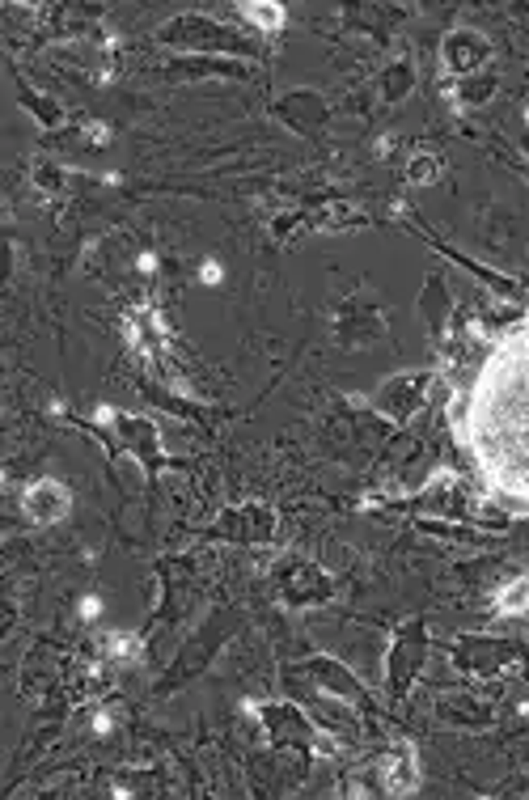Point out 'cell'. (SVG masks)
<instances>
[{"label":"cell","instance_id":"6da1fadb","mask_svg":"<svg viewBox=\"0 0 529 800\" xmlns=\"http://www.w3.org/2000/svg\"><path fill=\"white\" fill-rule=\"evenodd\" d=\"M26 513L34 521H60L68 513V491L56 479H38L26 487Z\"/></svg>","mask_w":529,"mask_h":800},{"label":"cell","instance_id":"ba28073f","mask_svg":"<svg viewBox=\"0 0 529 800\" xmlns=\"http://www.w3.org/2000/svg\"><path fill=\"white\" fill-rule=\"evenodd\" d=\"M97 614H102V602H97V597H85V602H81V618H97Z\"/></svg>","mask_w":529,"mask_h":800},{"label":"cell","instance_id":"277c9868","mask_svg":"<svg viewBox=\"0 0 529 800\" xmlns=\"http://www.w3.org/2000/svg\"><path fill=\"white\" fill-rule=\"evenodd\" d=\"M242 13L255 17L263 30H280V26H284V9H280V5H242Z\"/></svg>","mask_w":529,"mask_h":800},{"label":"cell","instance_id":"5b68a950","mask_svg":"<svg viewBox=\"0 0 529 800\" xmlns=\"http://www.w3.org/2000/svg\"><path fill=\"white\" fill-rule=\"evenodd\" d=\"M436 178H440L436 157H415L411 161V183H436Z\"/></svg>","mask_w":529,"mask_h":800},{"label":"cell","instance_id":"52a82bcc","mask_svg":"<svg viewBox=\"0 0 529 800\" xmlns=\"http://www.w3.org/2000/svg\"><path fill=\"white\" fill-rule=\"evenodd\" d=\"M199 280H204V284H220V263H204V267H199Z\"/></svg>","mask_w":529,"mask_h":800},{"label":"cell","instance_id":"7a4b0ae2","mask_svg":"<svg viewBox=\"0 0 529 800\" xmlns=\"http://www.w3.org/2000/svg\"><path fill=\"white\" fill-rule=\"evenodd\" d=\"M386 788H390L394 796H402V792H411V788H415V754H411V749H398V758H394V766H390Z\"/></svg>","mask_w":529,"mask_h":800},{"label":"cell","instance_id":"3957f363","mask_svg":"<svg viewBox=\"0 0 529 800\" xmlns=\"http://www.w3.org/2000/svg\"><path fill=\"white\" fill-rule=\"evenodd\" d=\"M495 606H499V614H525L529 610V576L513 580L508 589L495 597Z\"/></svg>","mask_w":529,"mask_h":800},{"label":"cell","instance_id":"8992f818","mask_svg":"<svg viewBox=\"0 0 529 800\" xmlns=\"http://www.w3.org/2000/svg\"><path fill=\"white\" fill-rule=\"evenodd\" d=\"M106 652H110V657H136V639L119 631V635H110V639H106Z\"/></svg>","mask_w":529,"mask_h":800}]
</instances>
